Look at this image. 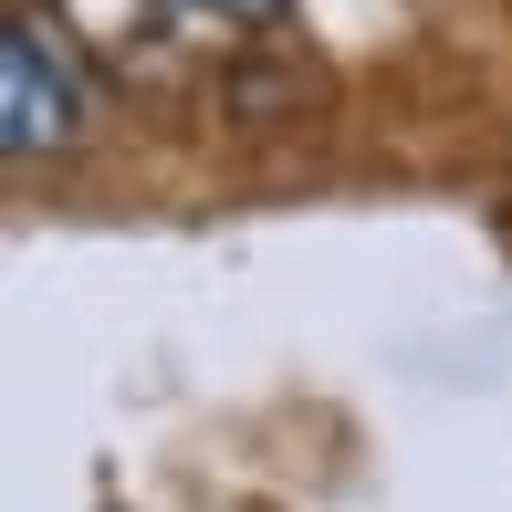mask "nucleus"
<instances>
[{"label":"nucleus","instance_id":"obj_1","mask_svg":"<svg viewBox=\"0 0 512 512\" xmlns=\"http://www.w3.org/2000/svg\"><path fill=\"white\" fill-rule=\"evenodd\" d=\"M74 136H84V74H74L53 21L21 11L0 32V147L11 157H63Z\"/></svg>","mask_w":512,"mask_h":512},{"label":"nucleus","instance_id":"obj_2","mask_svg":"<svg viewBox=\"0 0 512 512\" xmlns=\"http://www.w3.org/2000/svg\"><path fill=\"white\" fill-rule=\"evenodd\" d=\"M63 11H74V21H95V42H105L115 63H126V53H147L157 32H178V21H168V0H63Z\"/></svg>","mask_w":512,"mask_h":512},{"label":"nucleus","instance_id":"obj_3","mask_svg":"<svg viewBox=\"0 0 512 512\" xmlns=\"http://www.w3.org/2000/svg\"><path fill=\"white\" fill-rule=\"evenodd\" d=\"M220 11H230V21H272L283 0H220Z\"/></svg>","mask_w":512,"mask_h":512}]
</instances>
